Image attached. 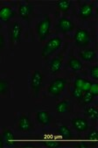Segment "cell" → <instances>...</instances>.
Here are the masks:
<instances>
[{"label":"cell","instance_id":"ffe728a7","mask_svg":"<svg viewBox=\"0 0 98 148\" xmlns=\"http://www.w3.org/2000/svg\"><path fill=\"white\" fill-rule=\"evenodd\" d=\"M85 115L88 116L92 121H96L98 119V109L96 106L88 105L84 109Z\"/></svg>","mask_w":98,"mask_h":148},{"label":"cell","instance_id":"30bf717a","mask_svg":"<svg viewBox=\"0 0 98 148\" xmlns=\"http://www.w3.org/2000/svg\"><path fill=\"white\" fill-rule=\"evenodd\" d=\"M71 124L77 132H84L88 129V123L83 117H74L71 120Z\"/></svg>","mask_w":98,"mask_h":148},{"label":"cell","instance_id":"83f0119b","mask_svg":"<svg viewBox=\"0 0 98 148\" xmlns=\"http://www.w3.org/2000/svg\"><path fill=\"white\" fill-rule=\"evenodd\" d=\"M90 76L93 80L95 81H98V67L97 66H93L90 69Z\"/></svg>","mask_w":98,"mask_h":148},{"label":"cell","instance_id":"52a82bcc","mask_svg":"<svg viewBox=\"0 0 98 148\" xmlns=\"http://www.w3.org/2000/svg\"><path fill=\"white\" fill-rule=\"evenodd\" d=\"M57 28L62 34H68L72 32L75 29V24L73 21L66 17H62L58 20L57 23Z\"/></svg>","mask_w":98,"mask_h":148},{"label":"cell","instance_id":"2e32d148","mask_svg":"<svg viewBox=\"0 0 98 148\" xmlns=\"http://www.w3.org/2000/svg\"><path fill=\"white\" fill-rule=\"evenodd\" d=\"M79 56L82 59V61L87 62H92L96 56V53L93 48H85L79 53Z\"/></svg>","mask_w":98,"mask_h":148},{"label":"cell","instance_id":"4dcf8cb0","mask_svg":"<svg viewBox=\"0 0 98 148\" xmlns=\"http://www.w3.org/2000/svg\"><path fill=\"white\" fill-rule=\"evenodd\" d=\"M77 147L78 148H84V147H88V145L85 142H82V143H79L77 145Z\"/></svg>","mask_w":98,"mask_h":148},{"label":"cell","instance_id":"ac0fdd59","mask_svg":"<svg viewBox=\"0 0 98 148\" xmlns=\"http://www.w3.org/2000/svg\"><path fill=\"white\" fill-rule=\"evenodd\" d=\"M69 67L75 72H79L83 69V63L76 57H71L69 60Z\"/></svg>","mask_w":98,"mask_h":148},{"label":"cell","instance_id":"277c9868","mask_svg":"<svg viewBox=\"0 0 98 148\" xmlns=\"http://www.w3.org/2000/svg\"><path fill=\"white\" fill-rule=\"evenodd\" d=\"M43 80H44L43 74L40 70H34L31 76L30 86L35 97H38L40 93V90L43 85Z\"/></svg>","mask_w":98,"mask_h":148},{"label":"cell","instance_id":"9a60e30c","mask_svg":"<svg viewBox=\"0 0 98 148\" xmlns=\"http://www.w3.org/2000/svg\"><path fill=\"white\" fill-rule=\"evenodd\" d=\"M37 121L43 126H49L51 125V115L47 110L38 111L36 114Z\"/></svg>","mask_w":98,"mask_h":148},{"label":"cell","instance_id":"6da1fadb","mask_svg":"<svg viewBox=\"0 0 98 148\" xmlns=\"http://www.w3.org/2000/svg\"><path fill=\"white\" fill-rule=\"evenodd\" d=\"M62 43L63 41L60 37L51 38L45 44L41 52V56L44 58H48L49 56H51L53 53H54L60 48V47L62 46Z\"/></svg>","mask_w":98,"mask_h":148},{"label":"cell","instance_id":"3957f363","mask_svg":"<svg viewBox=\"0 0 98 148\" xmlns=\"http://www.w3.org/2000/svg\"><path fill=\"white\" fill-rule=\"evenodd\" d=\"M67 85V80L64 78L54 79L48 86L47 92L53 97H59L65 90Z\"/></svg>","mask_w":98,"mask_h":148},{"label":"cell","instance_id":"7a4b0ae2","mask_svg":"<svg viewBox=\"0 0 98 148\" xmlns=\"http://www.w3.org/2000/svg\"><path fill=\"white\" fill-rule=\"evenodd\" d=\"M52 26V20L49 16H45V18L39 22L37 25V34L40 41H44L49 35Z\"/></svg>","mask_w":98,"mask_h":148},{"label":"cell","instance_id":"4316f807","mask_svg":"<svg viewBox=\"0 0 98 148\" xmlns=\"http://www.w3.org/2000/svg\"><path fill=\"white\" fill-rule=\"evenodd\" d=\"M83 95V91H82L81 90H78V88H73L72 90V97L77 100H81Z\"/></svg>","mask_w":98,"mask_h":148},{"label":"cell","instance_id":"d6986e66","mask_svg":"<svg viewBox=\"0 0 98 148\" xmlns=\"http://www.w3.org/2000/svg\"><path fill=\"white\" fill-rule=\"evenodd\" d=\"M55 110H56V112L59 113V114L67 113V112H69L70 110V103L68 100L60 101L55 105Z\"/></svg>","mask_w":98,"mask_h":148},{"label":"cell","instance_id":"1f68e13d","mask_svg":"<svg viewBox=\"0 0 98 148\" xmlns=\"http://www.w3.org/2000/svg\"><path fill=\"white\" fill-rule=\"evenodd\" d=\"M5 146V141L2 136H0V148H3Z\"/></svg>","mask_w":98,"mask_h":148},{"label":"cell","instance_id":"5b68a950","mask_svg":"<svg viewBox=\"0 0 98 148\" xmlns=\"http://www.w3.org/2000/svg\"><path fill=\"white\" fill-rule=\"evenodd\" d=\"M75 43L79 47H87L90 43V35L89 33L86 30V29L78 28L75 36H74Z\"/></svg>","mask_w":98,"mask_h":148},{"label":"cell","instance_id":"ba28073f","mask_svg":"<svg viewBox=\"0 0 98 148\" xmlns=\"http://www.w3.org/2000/svg\"><path fill=\"white\" fill-rule=\"evenodd\" d=\"M18 128L20 132H25V133H28L31 132L32 130V123L30 119V117L25 115V114H22L20 115L19 118V125H18Z\"/></svg>","mask_w":98,"mask_h":148},{"label":"cell","instance_id":"d4e9b609","mask_svg":"<svg viewBox=\"0 0 98 148\" xmlns=\"http://www.w3.org/2000/svg\"><path fill=\"white\" fill-rule=\"evenodd\" d=\"M45 146L47 148H60L62 145L60 141H47L45 142Z\"/></svg>","mask_w":98,"mask_h":148},{"label":"cell","instance_id":"f1b7e54d","mask_svg":"<svg viewBox=\"0 0 98 148\" xmlns=\"http://www.w3.org/2000/svg\"><path fill=\"white\" fill-rule=\"evenodd\" d=\"M89 92L94 96V97H97L98 96V83L97 82H92Z\"/></svg>","mask_w":98,"mask_h":148},{"label":"cell","instance_id":"e0dca14e","mask_svg":"<svg viewBox=\"0 0 98 148\" xmlns=\"http://www.w3.org/2000/svg\"><path fill=\"white\" fill-rule=\"evenodd\" d=\"M2 137L4 138V141H5L6 145L9 147H12L14 146V143H15V134L14 132L11 130V129H4L3 132H2Z\"/></svg>","mask_w":98,"mask_h":148},{"label":"cell","instance_id":"8992f818","mask_svg":"<svg viewBox=\"0 0 98 148\" xmlns=\"http://www.w3.org/2000/svg\"><path fill=\"white\" fill-rule=\"evenodd\" d=\"M22 33H23V27L21 24L17 21L12 23L11 26V30H10V38H11V41L12 44L20 42Z\"/></svg>","mask_w":98,"mask_h":148},{"label":"cell","instance_id":"4fadbf2b","mask_svg":"<svg viewBox=\"0 0 98 148\" xmlns=\"http://www.w3.org/2000/svg\"><path fill=\"white\" fill-rule=\"evenodd\" d=\"M93 12H94V4L84 3L81 5L78 13L82 19H88L93 16Z\"/></svg>","mask_w":98,"mask_h":148},{"label":"cell","instance_id":"cb8c5ba5","mask_svg":"<svg viewBox=\"0 0 98 148\" xmlns=\"http://www.w3.org/2000/svg\"><path fill=\"white\" fill-rule=\"evenodd\" d=\"M9 88V83L6 80L0 79V96L6 93Z\"/></svg>","mask_w":98,"mask_h":148},{"label":"cell","instance_id":"603a6c76","mask_svg":"<svg viewBox=\"0 0 98 148\" xmlns=\"http://www.w3.org/2000/svg\"><path fill=\"white\" fill-rule=\"evenodd\" d=\"M94 97H95L89 91H85V92H83V95H82V97L81 100L83 104H90L93 102Z\"/></svg>","mask_w":98,"mask_h":148},{"label":"cell","instance_id":"9c48e42d","mask_svg":"<svg viewBox=\"0 0 98 148\" xmlns=\"http://www.w3.org/2000/svg\"><path fill=\"white\" fill-rule=\"evenodd\" d=\"M19 16L24 20H29L31 15L34 12V5L31 3H22L19 5Z\"/></svg>","mask_w":98,"mask_h":148},{"label":"cell","instance_id":"8fae6325","mask_svg":"<svg viewBox=\"0 0 98 148\" xmlns=\"http://www.w3.org/2000/svg\"><path fill=\"white\" fill-rule=\"evenodd\" d=\"M63 64V56L59 54L54 56L49 63V71L51 74L55 75L61 70Z\"/></svg>","mask_w":98,"mask_h":148},{"label":"cell","instance_id":"484cf974","mask_svg":"<svg viewBox=\"0 0 98 148\" xmlns=\"http://www.w3.org/2000/svg\"><path fill=\"white\" fill-rule=\"evenodd\" d=\"M87 138L89 140H97L98 138V132H97V130L95 128H92L89 132L88 133L87 135Z\"/></svg>","mask_w":98,"mask_h":148},{"label":"cell","instance_id":"44dd1931","mask_svg":"<svg viewBox=\"0 0 98 148\" xmlns=\"http://www.w3.org/2000/svg\"><path fill=\"white\" fill-rule=\"evenodd\" d=\"M72 6V2L69 0H60L56 3V8L61 12H68Z\"/></svg>","mask_w":98,"mask_h":148},{"label":"cell","instance_id":"f546056e","mask_svg":"<svg viewBox=\"0 0 98 148\" xmlns=\"http://www.w3.org/2000/svg\"><path fill=\"white\" fill-rule=\"evenodd\" d=\"M4 47H5V38L1 34H0V49L4 48Z\"/></svg>","mask_w":98,"mask_h":148},{"label":"cell","instance_id":"7402d4cb","mask_svg":"<svg viewBox=\"0 0 98 148\" xmlns=\"http://www.w3.org/2000/svg\"><path fill=\"white\" fill-rule=\"evenodd\" d=\"M58 133L65 139H70L72 138V132L67 125H60L58 128Z\"/></svg>","mask_w":98,"mask_h":148},{"label":"cell","instance_id":"7c38bea8","mask_svg":"<svg viewBox=\"0 0 98 148\" xmlns=\"http://www.w3.org/2000/svg\"><path fill=\"white\" fill-rule=\"evenodd\" d=\"M16 15V12L8 5H4L0 8V20L4 23H8Z\"/></svg>","mask_w":98,"mask_h":148},{"label":"cell","instance_id":"5bb4252c","mask_svg":"<svg viewBox=\"0 0 98 148\" xmlns=\"http://www.w3.org/2000/svg\"><path fill=\"white\" fill-rule=\"evenodd\" d=\"M91 84L92 82L88 79H84L82 77H76L74 82V88H78V90H81L82 91L85 92V91H89Z\"/></svg>","mask_w":98,"mask_h":148}]
</instances>
